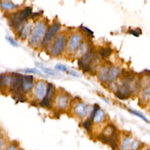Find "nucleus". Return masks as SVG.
<instances>
[{
    "label": "nucleus",
    "instance_id": "1",
    "mask_svg": "<svg viewBox=\"0 0 150 150\" xmlns=\"http://www.w3.org/2000/svg\"><path fill=\"white\" fill-rule=\"evenodd\" d=\"M32 13V8L26 7L24 9L17 11L12 13L9 16V22L13 28H19L23 23L24 21Z\"/></svg>",
    "mask_w": 150,
    "mask_h": 150
},
{
    "label": "nucleus",
    "instance_id": "2",
    "mask_svg": "<svg viewBox=\"0 0 150 150\" xmlns=\"http://www.w3.org/2000/svg\"><path fill=\"white\" fill-rule=\"evenodd\" d=\"M46 25L43 22H38L34 27L29 38V43L32 45H36L42 40L45 34Z\"/></svg>",
    "mask_w": 150,
    "mask_h": 150
},
{
    "label": "nucleus",
    "instance_id": "3",
    "mask_svg": "<svg viewBox=\"0 0 150 150\" xmlns=\"http://www.w3.org/2000/svg\"><path fill=\"white\" fill-rule=\"evenodd\" d=\"M66 45V38L63 35H59L55 39L52 48V54L54 56H59L64 50Z\"/></svg>",
    "mask_w": 150,
    "mask_h": 150
},
{
    "label": "nucleus",
    "instance_id": "4",
    "mask_svg": "<svg viewBox=\"0 0 150 150\" xmlns=\"http://www.w3.org/2000/svg\"><path fill=\"white\" fill-rule=\"evenodd\" d=\"M12 80L10 85L11 91L15 94H18L22 90V76L19 73H12Z\"/></svg>",
    "mask_w": 150,
    "mask_h": 150
},
{
    "label": "nucleus",
    "instance_id": "5",
    "mask_svg": "<svg viewBox=\"0 0 150 150\" xmlns=\"http://www.w3.org/2000/svg\"><path fill=\"white\" fill-rule=\"evenodd\" d=\"M60 24L58 22H54L45 32L42 40V44L46 45L51 39L58 32L60 29Z\"/></svg>",
    "mask_w": 150,
    "mask_h": 150
},
{
    "label": "nucleus",
    "instance_id": "6",
    "mask_svg": "<svg viewBox=\"0 0 150 150\" xmlns=\"http://www.w3.org/2000/svg\"><path fill=\"white\" fill-rule=\"evenodd\" d=\"M47 85L46 83L42 81H38L35 86L34 93L36 97V98L39 100H42L46 96V91H47Z\"/></svg>",
    "mask_w": 150,
    "mask_h": 150
},
{
    "label": "nucleus",
    "instance_id": "7",
    "mask_svg": "<svg viewBox=\"0 0 150 150\" xmlns=\"http://www.w3.org/2000/svg\"><path fill=\"white\" fill-rule=\"evenodd\" d=\"M82 41V37L80 34L75 33L72 35L69 40L67 47L70 52H76L80 45H81Z\"/></svg>",
    "mask_w": 150,
    "mask_h": 150
},
{
    "label": "nucleus",
    "instance_id": "8",
    "mask_svg": "<svg viewBox=\"0 0 150 150\" xmlns=\"http://www.w3.org/2000/svg\"><path fill=\"white\" fill-rule=\"evenodd\" d=\"M55 91V87L54 86L51 84L49 83L47 87V91L46 94L44 98L41 101L40 105L45 107H48L50 105V100L52 98L54 93Z\"/></svg>",
    "mask_w": 150,
    "mask_h": 150
},
{
    "label": "nucleus",
    "instance_id": "9",
    "mask_svg": "<svg viewBox=\"0 0 150 150\" xmlns=\"http://www.w3.org/2000/svg\"><path fill=\"white\" fill-rule=\"evenodd\" d=\"M33 87V77L31 75H24L22 76V90L24 92L29 91Z\"/></svg>",
    "mask_w": 150,
    "mask_h": 150
},
{
    "label": "nucleus",
    "instance_id": "10",
    "mask_svg": "<svg viewBox=\"0 0 150 150\" xmlns=\"http://www.w3.org/2000/svg\"><path fill=\"white\" fill-rule=\"evenodd\" d=\"M69 100V97L67 95L64 94H60L57 95L56 98V105L60 109H65L68 105Z\"/></svg>",
    "mask_w": 150,
    "mask_h": 150
},
{
    "label": "nucleus",
    "instance_id": "11",
    "mask_svg": "<svg viewBox=\"0 0 150 150\" xmlns=\"http://www.w3.org/2000/svg\"><path fill=\"white\" fill-rule=\"evenodd\" d=\"M120 73V70L117 67L112 66L111 67H110L107 82H109V83L112 82L114 80L116 79V78L118 76Z\"/></svg>",
    "mask_w": 150,
    "mask_h": 150
},
{
    "label": "nucleus",
    "instance_id": "12",
    "mask_svg": "<svg viewBox=\"0 0 150 150\" xmlns=\"http://www.w3.org/2000/svg\"><path fill=\"white\" fill-rule=\"evenodd\" d=\"M12 80V76L6 74H0V87L5 88L10 86Z\"/></svg>",
    "mask_w": 150,
    "mask_h": 150
},
{
    "label": "nucleus",
    "instance_id": "13",
    "mask_svg": "<svg viewBox=\"0 0 150 150\" xmlns=\"http://www.w3.org/2000/svg\"><path fill=\"white\" fill-rule=\"evenodd\" d=\"M110 67L104 65L101 67L98 73V78L103 82H107Z\"/></svg>",
    "mask_w": 150,
    "mask_h": 150
},
{
    "label": "nucleus",
    "instance_id": "14",
    "mask_svg": "<svg viewBox=\"0 0 150 150\" xmlns=\"http://www.w3.org/2000/svg\"><path fill=\"white\" fill-rule=\"evenodd\" d=\"M87 110V105L85 103H81L78 104L74 108V111L79 116L83 117L86 114Z\"/></svg>",
    "mask_w": 150,
    "mask_h": 150
},
{
    "label": "nucleus",
    "instance_id": "15",
    "mask_svg": "<svg viewBox=\"0 0 150 150\" xmlns=\"http://www.w3.org/2000/svg\"><path fill=\"white\" fill-rule=\"evenodd\" d=\"M32 23H28L26 25H25V26L22 28V29L20 32L19 34V38L21 39H26L29 35L31 29H32Z\"/></svg>",
    "mask_w": 150,
    "mask_h": 150
},
{
    "label": "nucleus",
    "instance_id": "16",
    "mask_svg": "<svg viewBox=\"0 0 150 150\" xmlns=\"http://www.w3.org/2000/svg\"><path fill=\"white\" fill-rule=\"evenodd\" d=\"M112 52V50L111 47H102L101 49H100V50L99 51V54L102 59H105L110 56Z\"/></svg>",
    "mask_w": 150,
    "mask_h": 150
},
{
    "label": "nucleus",
    "instance_id": "17",
    "mask_svg": "<svg viewBox=\"0 0 150 150\" xmlns=\"http://www.w3.org/2000/svg\"><path fill=\"white\" fill-rule=\"evenodd\" d=\"M36 66L39 67L45 73H46V74L49 75V76H56L57 73L54 71L53 70L51 69H49V68H47V67H46L45 66H44L42 64L40 63H36Z\"/></svg>",
    "mask_w": 150,
    "mask_h": 150
},
{
    "label": "nucleus",
    "instance_id": "18",
    "mask_svg": "<svg viewBox=\"0 0 150 150\" xmlns=\"http://www.w3.org/2000/svg\"><path fill=\"white\" fill-rule=\"evenodd\" d=\"M76 55L79 57H82L84 54L88 52V45L87 43L84 42L81 43L77 50H76Z\"/></svg>",
    "mask_w": 150,
    "mask_h": 150
},
{
    "label": "nucleus",
    "instance_id": "19",
    "mask_svg": "<svg viewBox=\"0 0 150 150\" xmlns=\"http://www.w3.org/2000/svg\"><path fill=\"white\" fill-rule=\"evenodd\" d=\"M104 112L103 111L101 110H98L93 117V120L96 123H99L101 121H102L103 120V119L104 118Z\"/></svg>",
    "mask_w": 150,
    "mask_h": 150
},
{
    "label": "nucleus",
    "instance_id": "20",
    "mask_svg": "<svg viewBox=\"0 0 150 150\" xmlns=\"http://www.w3.org/2000/svg\"><path fill=\"white\" fill-rule=\"evenodd\" d=\"M1 6L2 8L5 10H12L16 8V5L8 0H5L2 2Z\"/></svg>",
    "mask_w": 150,
    "mask_h": 150
},
{
    "label": "nucleus",
    "instance_id": "21",
    "mask_svg": "<svg viewBox=\"0 0 150 150\" xmlns=\"http://www.w3.org/2000/svg\"><path fill=\"white\" fill-rule=\"evenodd\" d=\"M131 144V138L130 137H126L124 139L122 144H121V148L122 150H128Z\"/></svg>",
    "mask_w": 150,
    "mask_h": 150
},
{
    "label": "nucleus",
    "instance_id": "22",
    "mask_svg": "<svg viewBox=\"0 0 150 150\" xmlns=\"http://www.w3.org/2000/svg\"><path fill=\"white\" fill-rule=\"evenodd\" d=\"M142 98L145 100H148L150 98V88L149 86H146L142 91Z\"/></svg>",
    "mask_w": 150,
    "mask_h": 150
},
{
    "label": "nucleus",
    "instance_id": "23",
    "mask_svg": "<svg viewBox=\"0 0 150 150\" xmlns=\"http://www.w3.org/2000/svg\"><path fill=\"white\" fill-rule=\"evenodd\" d=\"M22 72H25L26 73H33V74H38L41 75V73L40 71H39L38 69L33 68V69H26L20 70Z\"/></svg>",
    "mask_w": 150,
    "mask_h": 150
},
{
    "label": "nucleus",
    "instance_id": "24",
    "mask_svg": "<svg viewBox=\"0 0 150 150\" xmlns=\"http://www.w3.org/2000/svg\"><path fill=\"white\" fill-rule=\"evenodd\" d=\"M130 111H131L133 114H134V115H135L136 116L139 117L140 118H141L142 120H143L145 121V122H148V120L146 119V118L144 115H143L142 114H141L140 112H138V111H135V110H130Z\"/></svg>",
    "mask_w": 150,
    "mask_h": 150
},
{
    "label": "nucleus",
    "instance_id": "25",
    "mask_svg": "<svg viewBox=\"0 0 150 150\" xmlns=\"http://www.w3.org/2000/svg\"><path fill=\"white\" fill-rule=\"evenodd\" d=\"M55 68H56V69L58 70L59 71H60L62 72H66L67 71V68L64 65H63L61 64H56L55 66Z\"/></svg>",
    "mask_w": 150,
    "mask_h": 150
},
{
    "label": "nucleus",
    "instance_id": "26",
    "mask_svg": "<svg viewBox=\"0 0 150 150\" xmlns=\"http://www.w3.org/2000/svg\"><path fill=\"white\" fill-rule=\"evenodd\" d=\"M139 146V143L138 141H134V142L132 143L131 147V150H137Z\"/></svg>",
    "mask_w": 150,
    "mask_h": 150
},
{
    "label": "nucleus",
    "instance_id": "27",
    "mask_svg": "<svg viewBox=\"0 0 150 150\" xmlns=\"http://www.w3.org/2000/svg\"><path fill=\"white\" fill-rule=\"evenodd\" d=\"M6 39H7L8 42L10 43V45H11L12 46H14V47H18V45L17 42L15 40H14L12 38L7 37Z\"/></svg>",
    "mask_w": 150,
    "mask_h": 150
},
{
    "label": "nucleus",
    "instance_id": "28",
    "mask_svg": "<svg viewBox=\"0 0 150 150\" xmlns=\"http://www.w3.org/2000/svg\"><path fill=\"white\" fill-rule=\"evenodd\" d=\"M91 119H89V120H86L84 122V124H83V127H84V128L86 129H87V130H88L89 129V128H90V126H91Z\"/></svg>",
    "mask_w": 150,
    "mask_h": 150
},
{
    "label": "nucleus",
    "instance_id": "29",
    "mask_svg": "<svg viewBox=\"0 0 150 150\" xmlns=\"http://www.w3.org/2000/svg\"><path fill=\"white\" fill-rule=\"evenodd\" d=\"M129 33L135 36H139V35L141 34V32H139V31H137V30L136 29H132V30H129Z\"/></svg>",
    "mask_w": 150,
    "mask_h": 150
},
{
    "label": "nucleus",
    "instance_id": "30",
    "mask_svg": "<svg viewBox=\"0 0 150 150\" xmlns=\"http://www.w3.org/2000/svg\"><path fill=\"white\" fill-rule=\"evenodd\" d=\"M82 28V29L86 32H87V33L88 34V35H90V36H92L93 35V32L91 30H90L89 29H88L87 28H86V27H81Z\"/></svg>",
    "mask_w": 150,
    "mask_h": 150
},
{
    "label": "nucleus",
    "instance_id": "31",
    "mask_svg": "<svg viewBox=\"0 0 150 150\" xmlns=\"http://www.w3.org/2000/svg\"><path fill=\"white\" fill-rule=\"evenodd\" d=\"M69 73L70 74H71V76H74V77H79V74L75 71H73V70H70L69 71Z\"/></svg>",
    "mask_w": 150,
    "mask_h": 150
},
{
    "label": "nucleus",
    "instance_id": "32",
    "mask_svg": "<svg viewBox=\"0 0 150 150\" xmlns=\"http://www.w3.org/2000/svg\"><path fill=\"white\" fill-rule=\"evenodd\" d=\"M6 150H16V148L15 145L11 144L7 147Z\"/></svg>",
    "mask_w": 150,
    "mask_h": 150
},
{
    "label": "nucleus",
    "instance_id": "33",
    "mask_svg": "<svg viewBox=\"0 0 150 150\" xmlns=\"http://www.w3.org/2000/svg\"><path fill=\"white\" fill-rule=\"evenodd\" d=\"M2 146H3V140L1 138V137L0 136V150L2 149Z\"/></svg>",
    "mask_w": 150,
    "mask_h": 150
}]
</instances>
